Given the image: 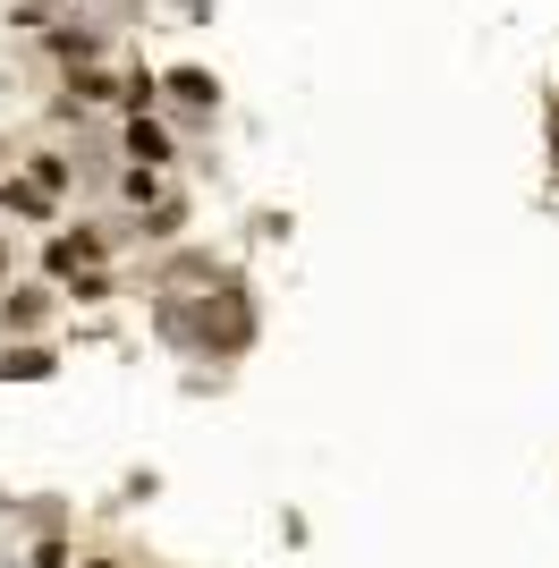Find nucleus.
I'll list each match as a JSON object with an SVG mask.
<instances>
[{"label": "nucleus", "instance_id": "nucleus-2", "mask_svg": "<svg viewBox=\"0 0 559 568\" xmlns=\"http://www.w3.org/2000/svg\"><path fill=\"white\" fill-rule=\"evenodd\" d=\"M128 153H136V162H162L170 144H162V128H144V119H136V128H128Z\"/></svg>", "mask_w": 559, "mask_h": 568}, {"label": "nucleus", "instance_id": "nucleus-1", "mask_svg": "<svg viewBox=\"0 0 559 568\" xmlns=\"http://www.w3.org/2000/svg\"><path fill=\"white\" fill-rule=\"evenodd\" d=\"M51 374V348H0V382H43Z\"/></svg>", "mask_w": 559, "mask_h": 568}, {"label": "nucleus", "instance_id": "nucleus-4", "mask_svg": "<svg viewBox=\"0 0 559 568\" xmlns=\"http://www.w3.org/2000/svg\"><path fill=\"white\" fill-rule=\"evenodd\" d=\"M85 568H119V560H85Z\"/></svg>", "mask_w": 559, "mask_h": 568}, {"label": "nucleus", "instance_id": "nucleus-3", "mask_svg": "<svg viewBox=\"0 0 559 568\" xmlns=\"http://www.w3.org/2000/svg\"><path fill=\"white\" fill-rule=\"evenodd\" d=\"M0 314H9V323H43V297H34V288H18V297H9Z\"/></svg>", "mask_w": 559, "mask_h": 568}]
</instances>
